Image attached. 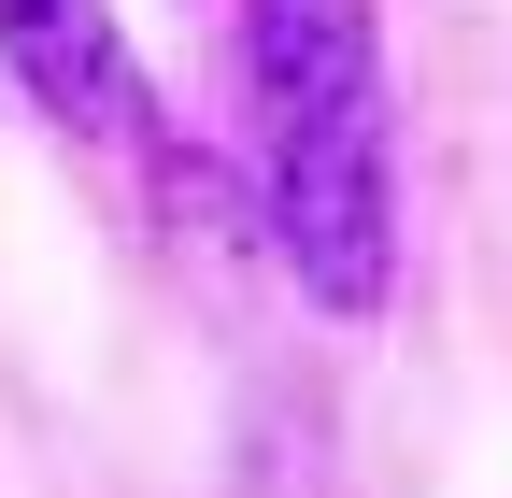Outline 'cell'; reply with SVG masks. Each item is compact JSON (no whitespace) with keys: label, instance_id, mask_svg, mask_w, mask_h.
Segmentation results:
<instances>
[{"label":"cell","instance_id":"1","mask_svg":"<svg viewBox=\"0 0 512 498\" xmlns=\"http://www.w3.org/2000/svg\"><path fill=\"white\" fill-rule=\"evenodd\" d=\"M242 43V171L271 271L313 314H384L399 285V114L370 0H228Z\"/></svg>","mask_w":512,"mask_h":498},{"label":"cell","instance_id":"2","mask_svg":"<svg viewBox=\"0 0 512 498\" xmlns=\"http://www.w3.org/2000/svg\"><path fill=\"white\" fill-rule=\"evenodd\" d=\"M0 72L29 86L57 143H114V157L157 143V86L114 29V0H0Z\"/></svg>","mask_w":512,"mask_h":498}]
</instances>
